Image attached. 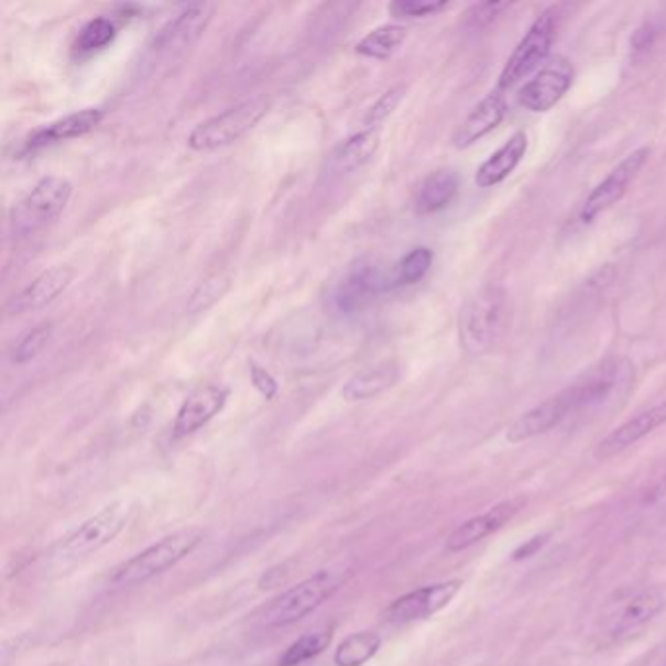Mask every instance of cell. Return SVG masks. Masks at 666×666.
Wrapping results in <instances>:
<instances>
[{
  "label": "cell",
  "instance_id": "cell-1",
  "mask_svg": "<svg viewBox=\"0 0 666 666\" xmlns=\"http://www.w3.org/2000/svg\"><path fill=\"white\" fill-rule=\"evenodd\" d=\"M509 317L506 294L499 286H487L469 299L459 319L461 347L469 356L487 354L499 342Z\"/></svg>",
  "mask_w": 666,
  "mask_h": 666
},
{
  "label": "cell",
  "instance_id": "cell-2",
  "mask_svg": "<svg viewBox=\"0 0 666 666\" xmlns=\"http://www.w3.org/2000/svg\"><path fill=\"white\" fill-rule=\"evenodd\" d=\"M201 542L199 529H181L173 536H166L148 547L145 552L135 555L133 559L123 563L118 571L113 572V585L118 587H138L148 580L155 579L156 575L173 569L176 563L198 547Z\"/></svg>",
  "mask_w": 666,
  "mask_h": 666
},
{
  "label": "cell",
  "instance_id": "cell-3",
  "mask_svg": "<svg viewBox=\"0 0 666 666\" xmlns=\"http://www.w3.org/2000/svg\"><path fill=\"white\" fill-rule=\"evenodd\" d=\"M73 184L61 176H47L35 184L10 214V231L14 237H30L44 229L67 208Z\"/></svg>",
  "mask_w": 666,
  "mask_h": 666
},
{
  "label": "cell",
  "instance_id": "cell-4",
  "mask_svg": "<svg viewBox=\"0 0 666 666\" xmlns=\"http://www.w3.org/2000/svg\"><path fill=\"white\" fill-rule=\"evenodd\" d=\"M270 102L264 96H254L242 100L226 112L217 113L209 120L201 121L192 130L188 145L194 151H216L227 148L259 123L269 113Z\"/></svg>",
  "mask_w": 666,
  "mask_h": 666
},
{
  "label": "cell",
  "instance_id": "cell-5",
  "mask_svg": "<svg viewBox=\"0 0 666 666\" xmlns=\"http://www.w3.org/2000/svg\"><path fill=\"white\" fill-rule=\"evenodd\" d=\"M340 579L335 572L319 571L303 580L294 589L277 597L262 614V625L266 627H286L299 622L305 615L317 610L327 598L337 592Z\"/></svg>",
  "mask_w": 666,
  "mask_h": 666
},
{
  "label": "cell",
  "instance_id": "cell-6",
  "mask_svg": "<svg viewBox=\"0 0 666 666\" xmlns=\"http://www.w3.org/2000/svg\"><path fill=\"white\" fill-rule=\"evenodd\" d=\"M135 509L131 502L118 501L106 506L96 516L87 520L83 526H78L63 544H61V557L78 559L87 555L96 554L105 545L113 542L120 536L123 528L130 524Z\"/></svg>",
  "mask_w": 666,
  "mask_h": 666
},
{
  "label": "cell",
  "instance_id": "cell-7",
  "mask_svg": "<svg viewBox=\"0 0 666 666\" xmlns=\"http://www.w3.org/2000/svg\"><path fill=\"white\" fill-rule=\"evenodd\" d=\"M555 30H557V12L547 10L532 24L528 34L524 35L516 45L511 59L506 61L499 78V87L502 90L514 87L547 59L554 45Z\"/></svg>",
  "mask_w": 666,
  "mask_h": 666
},
{
  "label": "cell",
  "instance_id": "cell-8",
  "mask_svg": "<svg viewBox=\"0 0 666 666\" xmlns=\"http://www.w3.org/2000/svg\"><path fill=\"white\" fill-rule=\"evenodd\" d=\"M649 148H641L633 151L632 155L625 156L622 163L615 166L614 171L608 174L594 190L590 192L589 198L585 199V204L580 208V221L592 223L598 216H602L604 211L618 204L630 188V184L635 181V176L640 174L641 168L649 161Z\"/></svg>",
  "mask_w": 666,
  "mask_h": 666
},
{
  "label": "cell",
  "instance_id": "cell-9",
  "mask_svg": "<svg viewBox=\"0 0 666 666\" xmlns=\"http://www.w3.org/2000/svg\"><path fill=\"white\" fill-rule=\"evenodd\" d=\"M630 375H632V365L627 360H605L594 370L585 373L563 393L569 401L571 413H577L582 408L597 407L600 403H604L623 381L630 380Z\"/></svg>",
  "mask_w": 666,
  "mask_h": 666
},
{
  "label": "cell",
  "instance_id": "cell-10",
  "mask_svg": "<svg viewBox=\"0 0 666 666\" xmlns=\"http://www.w3.org/2000/svg\"><path fill=\"white\" fill-rule=\"evenodd\" d=\"M572 80L575 69L571 63L563 57H555L522 87L518 95L520 105L529 112H547L569 92Z\"/></svg>",
  "mask_w": 666,
  "mask_h": 666
},
{
  "label": "cell",
  "instance_id": "cell-11",
  "mask_svg": "<svg viewBox=\"0 0 666 666\" xmlns=\"http://www.w3.org/2000/svg\"><path fill=\"white\" fill-rule=\"evenodd\" d=\"M461 589L459 580H448L433 587L415 590L398 598L385 612V620L391 623H411L426 620L450 604Z\"/></svg>",
  "mask_w": 666,
  "mask_h": 666
},
{
  "label": "cell",
  "instance_id": "cell-12",
  "mask_svg": "<svg viewBox=\"0 0 666 666\" xmlns=\"http://www.w3.org/2000/svg\"><path fill=\"white\" fill-rule=\"evenodd\" d=\"M214 12H216V4L211 2H198L186 7L156 34L153 50L156 53H174L190 47L194 42H198L199 35L206 32Z\"/></svg>",
  "mask_w": 666,
  "mask_h": 666
},
{
  "label": "cell",
  "instance_id": "cell-13",
  "mask_svg": "<svg viewBox=\"0 0 666 666\" xmlns=\"http://www.w3.org/2000/svg\"><path fill=\"white\" fill-rule=\"evenodd\" d=\"M385 287L387 280L380 266L372 262H360L358 266H352L345 280L338 284L335 302L342 313L363 312Z\"/></svg>",
  "mask_w": 666,
  "mask_h": 666
},
{
  "label": "cell",
  "instance_id": "cell-14",
  "mask_svg": "<svg viewBox=\"0 0 666 666\" xmlns=\"http://www.w3.org/2000/svg\"><path fill=\"white\" fill-rule=\"evenodd\" d=\"M524 504H526L524 499H511V501L496 504L494 509L484 512L481 516L463 522L446 539V552L458 554V552H463L471 545H476L477 542H481L484 537L491 536L496 529L506 526L518 514Z\"/></svg>",
  "mask_w": 666,
  "mask_h": 666
},
{
  "label": "cell",
  "instance_id": "cell-15",
  "mask_svg": "<svg viewBox=\"0 0 666 666\" xmlns=\"http://www.w3.org/2000/svg\"><path fill=\"white\" fill-rule=\"evenodd\" d=\"M73 277H75V270L70 266H53V269L45 270L35 277L32 284H28L20 294L10 299L7 313L24 315V313L42 309L69 287Z\"/></svg>",
  "mask_w": 666,
  "mask_h": 666
},
{
  "label": "cell",
  "instance_id": "cell-16",
  "mask_svg": "<svg viewBox=\"0 0 666 666\" xmlns=\"http://www.w3.org/2000/svg\"><path fill=\"white\" fill-rule=\"evenodd\" d=\"M665 423L666 401L633 416L627 423H623L622 426H618L615 430L608 434L604 440L598 444L597 458L608 459L620 451L627 450L630 446L643 440L645 436H649L653 430H657L658 426H663Z\"/></svg>",
  "mask_w": 666,
  "mask_h": 666
},
{
  "label": "cell",
  "instance_id": "cell-17",
  "mask_svg": "<svg viewBox=\"0 0 666 666\" xmlns=\"http://www.w3.org/2000/svg\"><path fill=\"white\" fill-rule=\"evenodd\" d=\"M229 390L219 385H209L206 390L192 393L190 397L182 403L181 411L174 421V436H188L198 433L201 426L214 418V416L226 407Z\"/></svg>",
  "mask_w": 666,
  "mask_h": 666
},
{
  "label": "cell",
  "instance_id": "cell-18",
  "mask_svg": "<svg viewBox=\"0 0 666 666\" xmlns=\"http://www.w3.org/2000/svg\"><path fill=\"white\" fill-rule=\"evenodd\" d=\"M571 415L569 401L565 397V393H559L555 397L547 398L542 405L532 408L528 413L518 416L506 430V440L512 444L518 441L532 440L536 436L549 433L557 424L561 423L563 418Z\"/></svg>",
  "mask_w": 666,
  "mask_h": 666
},
{
  "label": "cell",
  "instance_id": "cell-19",
  "mask_svg": "<svg viewBox=\"0 0 666 666\" xmlns=\"http://www.w3.org/2000/svg\"><path fill=\"white\" fill-rule=\"evenodd\" d=\"M102 118H105V112L98 110V108H87V110L65 116L61 120L53 121L50 125L35 130L28 138L26 149L28 151H37V149L50 148V145H55L61 141L83 138V135H87L88 131L95 130Z\"/></svg>",
  "mask_w": 666,
  "mask_h": 666
},
{
  "label": "cell",
  "instance_id": "cell-20",
  "mask_svg": "<svg viewBox=\"0 0 666 666\" xmlns=\"http://www.w3.org/2000/svg\"><path fill=\"white\" fill-rule=\"evenodd\" d=\"M504 113H506L504 98L499 92H491L469 112L466 120L461 121V125L454 135V145L458 149L471 148L473 143L483 139L484 135H489L504 120Z\"/></svg>",
  "mask_w": 666,
  "mask_h": 666
},
{
  "label": "cell",
  "instance_id": "cell-21",
  "mask_svg": "<svg viewBox=\"0 0 666 666\" xmlns=\"http://www.w3.org/2000/svg\"><path fill=\"white\" fill-rule=\"evenodd\" d=\"M528 151V135L524 131H516L501 149L479 166L476 174V184L479 188H493L496 184L506 181L514 168L520 165Z\"/></svg>",
  "mask_w": 666,
  "mask_h": 666
},
{
  "label": "cell",
  "instance_id": "cell-22",
  "mask_svg": "<svg viewBox=\"0 0 666 666\" xmlns=\"http://www.w3.org/2000/svg\"><path fill=\"white\" fill-rule=\"evenodd\" d=\"M459 178L454 171H436L423 182L415 199L418 216H433L448 208L458 196Z\"/></svg>",
  "mask_w": 666,
  "mask_h": 666
},
{
  "label": "cell",
  "instance_id": "cell-23",
  "mask_svg": "<svg viewBox=\"0 0 666 666\" xmlns=\"http://www.w3.org/2000/svg\"><path fill=\"white\" fill-rule=\"evenodd\" d=\"M380 130L375 128L356 133L335 151V155L330 159V166L337 173H354L372 161V156L380 149Z\"/></svg>",
  "mask_w": 666,
  "mask_h": 666
},
{
  "label": "cell",
  "instance_id": "cell-24",
  "mask_svg": "<svg viewBox=\"0 0 666 666\" xmlns=\"http://www.w3.org/2000/svg\"><path fill=\"white\" fill-rule=\"evenodd\" d=\"M398 380V370L395 363H380L368 368L363 372L356 373L352 380H348L347 385L342 387V397L354 403V401H365V398L375 397L383 391L393 387Z\"/></svg>",
  "mask_w": 666,
  "mask_h": 666
},
{
  "label": "cell",
  "instance_id": "cell-25",
  "mask_svg": "<svg viewBox=\"0 0 666 666\" xmlns=\"http://www.w3.org/2000/svg\"><path fill=\"white\" fill-rule=\"evenodd\" d=\"M663 608H665V598L660 597L657 590H645L637 597H633L627 604L623 605L622 614L618 615V620H615V637L632 635L641 627H645Z\"/></svg>",
  "mask_w": 666,
  "mask_h": 666
},
{
  "label": "cell",
  "instance_id": "cell-26",
  "mask_svg": "<svg viewBox=\"0 0 666 666\" xmlns=\"http://www.w3.org/2000/svg\"><path fill=\"white\" fill-rule=\"evenodd\" d=\"M405 40H407V28L385 24V26L375 28L370 34L363 35L356 45V53L368 59H390Z\"/></svg>",
  "mask_w": 666,
  "mask_h": 666
},
{
  "label": "cell",
  "instance_id": "cell-27",
  "mask_svg": "<svg viewBox=\"0 0 666 666\" xmlns=\"http://www.w3.org/2000/svg\"><path fill=\"white\" fill-rule=\"evenodd\" d=\"M380 647L381 637L378 633H352L338 645L337 653H335V663H337V666H363L370 658L378 655Z\"/></svg>",
  "mask_w": 666,
  "mask_h": 666
},
{
  "label": "cell",
  "instance_id": "cell-28",
  "mask_svg": "<svg viewBox=\"0 0 666 666\" xmlns=\"http://www.w3.org/2000/svg\"><path fill=\"white\" fill-rule=\"evenodd\" d=\"M116 37V24L110 18H95L78 32L75 52L80 55L100 52L110 45Z\"/></svg>",
  "mask_w": 666,
  "mask_h": 666
},
{
  "label": "cell",
  "instance_id": "cell-29",
  "mask_svg": "<svg viewBox=\"0 0 666 666\" xmlns=\"http://www.w3.org/2000/svg\"><path fill=\"white\" fill-rule=\"evenodd\" d=\"M434 252L426 247H416L405 259L398 262L395 272V286H413L418 284L433 266Z\"/></svg>",
  "mask_w": 666,
  "mask_h": 666
},
{
  "label": "cell",
  "instance_id": "cell-30",
  "mask_svg": "<svg viewBox=\"0 0 666 666\" xmlns=\"http://www.w3.org/2000/svg\"><path fill=\"white\" fill-rule=\"evenodd\" d=\"M329 643V632L307 633V635H303V637H299V640L287 647L286 653L277 660V666L302 665L305 660L320 655L323 651L327 649Z\"/></svg>",
  "mask_w": 666,
  "mask_h": 666
},
{
  "label": "cell",
  "instance_id": "cell-31",
  "mask_svg": "<svg viewBox=\"0 0 666 666\" xmlns=\"http://www.w3.org/2000/svg\"><path fill=\"white\" fill-rule=\"evenodd\" d=\"M229 287H231V280H229V277H209V280L201 282V284L194 290V294L190 295L188 305H186V312L190 313V315L208 312L209 307H214V305L229 292Z\"/></svg>",
  "mask_w": 666,
  "mask_h": 666
},
{
  "label": "cell",
  "instance_id": "cell-32",
  "mask_svg": "<svg viewBox=\"0 0 666 666\" xmlns=\"http://www.w3.org/2000/svg\"><path fill=\"white\" fill-rule=\"evenodd\" d=\"M50 337H52V325H47V323L26 332L24 337L18 340L17 347L12 350V362H32L35 356L40 354L45 345L50 342Z\"/></svg>",
  "mask_w": 666,
  "mask_h": 666
},
{
  "label": "cell",
  "instance_id": "cell-33",
  "mask_svg": "<svg viewBox=\"0 0 666 666\" xmlns=\"http://www.w3.org/2000/svg\"><path fill=\"white\" fill-rule=\"evenodd\" d=\"M405 90H407V88L403 87V85H401V87L390 88V90L381 96L380 100L368 110L365 118H363V123H365L368 128H375L381 121L387 120L391 113L395 112L397 106L401 105V100H403V96H405Z\"/></svg>",
  "mask_w": 666,
  "mask_h": 666
},
{
  "label": "cell",
  "instance_id": "cell-34",
  "mask_svg": "<svg viewBox=\"0 0 666 666\" xmlns=\"http://www.w3.org/2000/svg\"><path fill=\"white\" fill-rule=\"evenodd\" d=\"M448 9V2H428V0H397L390 4V12L397 18H424L438 14Z\"/></svg>",
  "mask_w": 666,
  "mask_h": 666
},
{
  "label": "cell",
  "instance_id": "cell-35",
  "mask_svg": "<svg viewBox=\"0 0 666 666\" xmlns=\"http://www.w3.org/2000/svg\"><path fill=\"white\" fill-rule=\"evenodd\" d=\"M509 9V2H481L471 7L466 18V24L471 30H481L496 20L502 10Z\"/></svg>",
  "mask_w": 666,
  "mask_h": 666
},
{
  "label": "cell",
  "instance_id": "cell-36",
  "mask_svg": "<svg viewBox=\"0 0 666 666\" xmlns=\"http://www.w3.org/2000/svg\"><path fill=\"white\" fill-rule=\"evenodd\" d=\"M251 380L252 383H254V387H256L264 397L272 398L276 395V380H274L264 368L256 365V363H252L251 365Z\"/></svg>",
  "mask_w": 666,
  "mask_h": 666
},
{
  "label": "cell",
  "instance_id": "cell-37",
  "mask_svg": "<svg viewBox=\"0 0 666 666\" xmlns=\"http://www.w3.org/2000/svg\"><path fill=\"white\" fill-rule=\"evenodd\" d=\"M655 40H657V28L653 26L651 22H645V24L637 28V32L633 34L632 52L635 53V55L647 52V50H651V45L655 44Z\"/></svg>",
  "mask_w": 666,
  "mask_h": 666
},
{
  "label": "cell",
  "instance_id": "cell-38",
  "mask_svg": "<svg viewBox=\"0 0 666 666\" xmlns=\"http://www.w3.org/2000/svg\"><path fill=\"white\" fill-rule=\"evenodd\" d=\"M547 537L549 534H542V536L532 537L529 542H526L524 545H520L518 549L514 552V561H518V559H526V557H532V555H536L545 544H547Z\"/></svg>",
  "mask_w": 666,
  "mask_h": 666
},
{
  "label": "cell",
  "instance_id": "cell-39",
  "mask_svg": "<svg viewBox=\"0 0 666 666\" xmlns=\"http://www.w3.org/2000/svg\"><path fill=\"white\" fill-rule=\"evenodd\" d=\"M653 499H657V501H666V477L658 483L657 489L653 491Z\"/></svg>",
  "mask_w": 666,
  "mask_h": 666
}]
</instances>
